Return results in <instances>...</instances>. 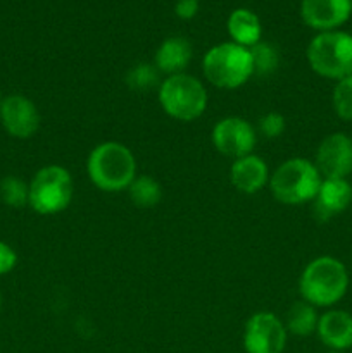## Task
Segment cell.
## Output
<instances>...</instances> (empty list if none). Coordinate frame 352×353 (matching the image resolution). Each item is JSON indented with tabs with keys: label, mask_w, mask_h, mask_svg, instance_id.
Wrapping results in <instances>:
<instances>
[{
	"label": "cell",
	"mask_w": 352,
	"mask_h": 353,
	"mask_svg": "<svg viewBox=\"0 0 352 353\" xmlns=\"http://www.w3.org/2000/svg\"><path fill=\"white\" fill-rule=\"evenodd\" d=\"M351 274L342 261L320 255L304 268L299 278V293L304 302L316 309H333L349 292Z\"/></svg>",
	"instance_id": "6da1fadb"
},
{
	"label": "cell",
	"mask_w": 352,
	"mask_h": 353,
	"mask_svg": "<svg viewBox=\"0 0 352 353\" xmlns=\"http://www.w3.org/2000/svg\"><path fill=\"white\" fill-rule=\"evenodd\" d=\"M86 174L102 192H126L138 176L137 159L121 141H102L86 157Z\"/></svg>",
	"instance_id": "7a4b0ae2"
},
{
	"label": "cell",
	"mask_w": 352,
	"mask_h": 353,
	"mask_svg": "<svg viewBox=\"0 0 352 353\" xmlns=\"http://www.w3.org/2000/svg\"><path fill=\"white\" fill-rule=\"evenodd\" d=\"M321 181L323 176L313 161L292 157L273 171L268 186L276 202L283 205H304L316 199Z\"/></svg>",
	"instance_id": "3957f363"
},
{
	"label": "cell",
	"mask_w": 352,
	"mask_h": 353,
	"mask_svg": "<svg viewBox=\"0 0 352 353\" xmlns=\"http://www.w3.org/2000/svg\"><path fill=\"white\" fill-rule=\"evenodd\" d=\"M157 100L161 109L171 119L179 123H192L197 121L207 109L209 95L195 76L188 72L166 76L157 88Z\"/></svg>",
	"instance_id": "277c9868"
},
{
	"label": "cell",
	"mask_w": 352,
	"mask_h": 353,
	"mask_svg": "<svg viewBox=\"0 0 352 353\" xmlns=\"http://www.w3.org/2000/svg\"><path fill=\"white\" fill-rule=\"evenodd\" d=\"M202 74L216 88H240L254 76L251 50L233 41L214 45L202 59Z\"/></svg>",
	"instance_id": "5b68a950"
},
{
	"label": "cell",
	"mask_w": 352,
	"mask_h": 353,
	"mask_svg": "<svg viewBox=\"0 0 352 353\" xmlns=\"http://www.w3.org/2000/svg\"><path fill=\"white\" fill-rule=\"evenodd\" d=\"M306 57L317 76L340 81L352 74V34L340 30L317 33L307 45Z\"/></svg>",
	"instance_id": "8992f818"
},
{
	"label": "cell",
	"mask_w": 352,
	"mask_h": 353,
	"mask_svg": "<svg viewBox=\"0 0 352 353\" xmlns=\"http://www.w3.org/2000/svg\"><path fill=\"white\" fill-rule=\"evenodd\" d=\"M28 196V207L40 216H54L71 205L75 195V181L64 165L48 164L33 174Z\"/></svg>",
	"instance_id": "52a82bcc"
},
{
	"label": "cell",
	"mask_w": 352,
	"mask_h": 353,
	"mask_svg": "<svg viewBox=\"0 0 352 353\" xmlns=\"http://www.w3.org/2000/svg\"><path fill=\"white\" fill-rule=\"evenodd\" d=\"M289 331L285 323L269 310L252 314L244 327V350L247 353H283Z\"/></svg>",
	"instance_id": "ba28073f"
},
{
	"label": "cell",
	"mask_w": 352,
	"mask_h": 353,
	"mask_svg": "<svg viewBox=\"0 0 352 353\" xmlns=\"http://www.w3.org/2000/svg\"><path fill=\"white\" fill-rule=\"evenodd\" d=\"M211 141L217 154L237 161L245 155L254 154L257 145V130L244 117L226 116L213 126Z\"/></svg>",
	"instance_id": "9c48e42d"
},
{
	"label": "cell",
	"mask_w": 352,
	"mask_h": 353,
	"mask_svg": "<svg viewBox=\"0 0 352 353\" xmlns=\"http://www.w3.org/2000/svg\"><path fill=\"white\" fill-rule=\"evenodd\" d=\"M40 110L37 103L23 93H10L0 102V124L9 137L30 140L40 130Z\"/></svg>",
	"instance_id": "30bf717a"
},
{
	"label": "cell",
	"mask_w": 352,
	"mask_h": 353,
	"mask_svg": "<svg viewBox=\"0 0 352 353\" xmlns=\"http://www.w3.org/2000/svg\"><path fill=\"white\" fill-rule=\"evenodd\" d=\"M323 178H344L352 174V138L342 131L326 134L320 141L314 157Z\"/></svg>",
	"instance_id": "8fae6325"
},
{
	"label": "cell",
	"mask_w": 352,
	"mask_h": 353,
	"mask_svg": "<svg viewBox=\"0 0 352 353\" xmlns=\"http://www.w3.org/2000/svg\"><path fill=\"white\" fill-rule=\"evenodd\" d=\"M352 14V0H302L300 16L313 30L333 31L338 30Z\"/></svg>",
	"instance_id": "7c38bea8"
},
{
	"label": "cell",
	"mask_w": 352,
	"mask_h": 353,
	"mask_svg": "<svg viewBox=\"0 0 352 353\" xmlns=\"http://www.w3.org/2000/svg\"><path fill=\"white\" fill-rule=\"evenodd\" d=\"M352 203V185L344 178H323L316 199L313 200V212L317 221L333 219L345 212Z\"/></svg>",
	"instance_id": "4fadbf2b"
},
{
	"label": "cell",
	"mask_w": 352,
	"mask_h": 353,
	"mask_svg": "<svg viewBox=\"0 0 352 353\" xmlns=\"http://www.w3.org/2000/svg\"><path fill=\"white\" fill-rule=\"evenodd\" d=\"M269 178L271 172L268 164L264 159L255 154L237 159L230 168V183L235 190L245 195H255L261 192L264 186L269 185Z\"/></svg>",
	"instance_id": "5bb4252c"
},
{
	"label": "cell",
	"mask_w": 352,
	"mask_h": 353,
	"mask_svg": "<svg viewBox=\"0 0 352 353\" xmlns=\"http://www.w3.org/2000/svg\"><path fill=\"white\" fill-rule=\"evenodd\" d=\"M316 334L330 350H349L352 348V314L342 309H328L320 314Z\"/></svg>",
	"instance_id": "9a60e30c"
},
{
	"label": "cell",
	"mask_w": 352,
	"mask_h": 353,
	"mask_svg": "<svg viewBox=\"0 0 352 353\" xmlns=\"http://www.w3.org/2000/svg\"><path fill=\"white\" fill-rule=\"evenodd\" d=\"M193 48L186 38L169 37L157 47L154 55V65L162 76H173L186 72L192 61Z\"/></svg>",
	"instance_id": "2e32d148"
},
{
	"label": "cell",
	"mask_w": 352,
	"mask_h": 353,
	"mask_svg": "<svg viewBox=\"0 0 352 353\" xmlns=\"http://www.w3.org/2000/svg\"><path fill=\"white\" fill-rule=\"evenodd\" d=\"M228 34H230L233 43L242 45L245 48L254 47L261 41L262 26L257 14L248 9H237L230 14L226 23Z\"/></svg>",
	"instance_id": "e0dca14e"
},
{
	"label": "cell",
	"mask_w": 352,
	"mask_h": 353,
	"mask_svg": "<svg viewBox=\"0 0 352 353\" xmlns=\"http://www.w3.org/2000/svg\"><path fill=\"white\" fill-rule=\"evenodd\" d=\"M317 321H320V314H317L316 307L304 302V300H299L290 307L289 312H286V319L283 323H285L289 334L307 338L316 333Z\"/></svg>",
	"instance_id": "ac0fdd59"
},
{
	"label": "cell",
	"mask_w": 352,
	"mask_h": 353,
	"mask_svg": "<svg viewBox=\"0 0 352 353\" xmlns=\"http://www.w3.org/2000/svg\"><path fill=\"white\" fill-rule=\"evenodd\" d=\"M126 192L131 203L138 209H154L162 200L161 183L147 174H138Z\"/></svg>",
	"instance_id": "d6986e66"
},
{
	"label": "cell",
	"mask_w": 352,
	"mask_h": 353,
	"mask_svg": "<svg viewBox=\"0 0 352 353\" xmlns=\"http://www.w3.org/2000/svg\"><path fill=\"white\" fill-rule=\"evenodd\" d=\"M161 72L154 65V62H138L124 76V83L133 92H145L161 85Z\"/></svg>",
	"instance_id": "ffe728a7"
},
{
	"label": "cell",
	"mask_w": 352,
	"mask_h": 353,
	"mask_svg": "<svg viewBox=\"0 0 352 353\" xmlns=\"http://www.w3.org/2000/svg\"><path fill=\"white\" fill-rule=\"evenodd\" d=\"M248 50L252 55L254 76H271L280 68V52L275 45L261 40Z\"/></svg>",
	"instance_id": "44dd1931"
},
{
	"label": "cell",
	"mask_w": 352,
	"mask_h": 353,
	"mask_svg": "<svg viewBox=\"0 0 352 353\" xmlns=\"http://www.w3.org/2000/svg\"><path fill=\"white\" fill-rule=\"evenodd\" d=\"M30 186L19 176H6L0 179V200L10 209H23L28 205Z\"/></svg>",
	"instance_id": "7402d4cb"
},
{
	"label": "cell",
	"mask_w": 352,
	"mask_h": 353,
	"mask_svg": "<svg viewBox=\"0 0 352 353\" xmlns=\"http://www.w3.org/2000/svg\"><path fill=\"white\" fill-rule=\"evenodd\" d=\"M331 105L340 119L352 123V74L335 83L331 92Z\"/></svg>",
	"instance_id": "603a6c76"
},
{
	"label": "cell",
	"mask_w": 352,
	"mask_h": 353,
	"mask_svg": "<svg viewBox=\"0 0 352 353\" xmlns=\"http://www.w3.org/2000/svg\"><path fill=\"white\" fill-rule=\"evenodd\" d=\"M286 130V119L283 114L276 112V110H269V112L262 114L257 121V131L268 140H275L280 138Z\"/></svg>",
	"instance_id": "cb8c5ba5"
},
{
	"label": "cell",
	"mask_w": 352,
	"mask_h": 353,
	"mask_svg": "<svg viewBox=\"0 0 352 353\" xmlns=\"http://www.w3.org/2000/svg\"><path fill=\"white\" fill-rule=\"evenodd\" d=\"M17 265V254L9 243L0 241V276L12 272Z\"/></svg>",
	"instance_id": "d4e9b609"
},
{
	"label": "cell",
	"mask_w": 352,
	"mask_h": 353,
	"mask_svg": "<svg viewBox=\"0 0 352 353\" xmlns=\"http://www.w3.org/2000/svg\"><path fill=\"white\" fill-rule=\"evenodd\" d=\"M175 12L183 21L193 19L199 12V0H178L175 6Z\"/></svg>",
	"instance_id": "484cf974"
},
{
	"label": "cell",
	"mask_w": 352,
	"mask_h": 353,
	"mask_svg": "<svg viewBox=\"0 0 352 353\" xmlns=\"http://www.w3.org/2000/svg\"><path fill=\"white\" fill-rule=\"evenodd\" d=\"M2 305H3V296H2V292H0V310H2Z\"/></svg>",
	"instance_id": "4316f807"
},
{
	"label": "cell",
	"mask_w": 352,
	"mask_h": 353,
	"mask_svg": "<svg viewBox=\"0 0 352 353\" xmlns=\"http://www.w3.org/2000/svg\"><path fill=\"white\" fill-rule=\"evenodd\" d=\"M2 99H3V97H2V93H0V102H2Z\"/></svg>",
	"instance_id": "83f0119b"
},
{
	"label": "cell",
	"mask_w": 352,
	"mask_h": 353,
	"mask_svg": "<svg viewBox=\"0 0 352 353\" xmlns=\"http://www.w3.org/2000/svg\"><path fill=\"white\" fill-rule=\"evenodd\" d=\"M351 274H352V271H351Z\"/></svg>",
	"instance_id": "f1b7e54d"
}]
</instances>
